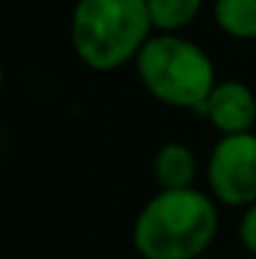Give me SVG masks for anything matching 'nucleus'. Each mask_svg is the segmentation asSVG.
<instances>
[{
	"label": "nucleus",
	"instance_id": "nucleus-6",
	"mask_svg": "<svg viewBox=\"0 0 256 259\" xmlns=\"http://www.w3.org/2000/svg\"><path fill=\"white\" fill-rule=\"evenodd\" d=\"M151 171H155V182L160 190H185L193 188V182H196L198 163L187 144L168 141L155 152Z\"/></svg>",
	"mask_w": 256,
	"mask_h": 259
},
{
	"label": "nucleus",
	"instance_id": "nucleus-8",
	"mask_svg": "<svg viewBox=\"0 0 256 259\" xmlns=\"http://www.w3.org/2000/svg\"><path fill=\"white\" fill-rule=\"evenodd\" d=\"M204 0H146L151 28L160 33H179L198 17Z\"/></svg>",
	"mask_w": 256,
	"mask_h": 259
},
{
	"label": "nucleus",
	"instance_id": "nucleus-7",
	"mask_svg": "<svg viewBox=\"0 0 256 259\" xmlns=\"http://www.w3.org/2000/svg\"><path fill=\"white\" fill-rule=\"evenodd\" d=\"M215 25L231 39H256V0H215Z\"/></svg>",
	"mask_w": 256,
	"mask_h": 259
},
{
	"label": "nucleus",
	"instance_id": "nucleus-4",
	"mask_svg": "<svg viewBox=\"0 0 256 259\" xmlns=\"http://www.w3.org/2000/svg\"><path fill=\"white\" fill-rule=\"evenodd\" d=\"M207 185L218 204H256V135H221L207 160Z\"/></svg>",
	"mask_w": 256,
	"mask_h": 259
},
{
	"label": "nucleus",
	"instance_id": "nucleus-1",
	"mask_svg": "<svg viewBox=\"0 0 256 259\" xmlns=\"http://www.w3.org/2000/svg\"><path fill=\"white\" fill-rule=\"evenodd\" d=\"M218 201L196 188L157 190L132 224L143 259H198L218 234Z\"/></svg>",
	"mask_w": 256,
	"mask_h": 259
},
{
	"label": "nucleus",
	"instance_id": "nucleus-2",
	"mask_svg": "<svg viewBox=\"0 0 256 259\" xmlns=\"http://www.w3.org/2000/svg\"><path fill=\"white\" fill-rule=\"evenodd\" d=\"M146 0H77L69 20L72 50L94 72H116L151 39Z\"/></svg>",
	"mask_w": 256,
	"mask_h": 259
},
{
	"label": "nucleus",
	"instance_id": "nucleus-9",
	"mask_svg": "<svg viewBox=\"0 0 256 259\" xmlns=\"http://www.w3.org/2000/svg\"><path fill=\"white\" fill-rule=\"evenodd\" d=\"M237 237H240L242 248L251 256H256V204L245 207V212L240 218V226H237Z\"/></svg>",
	"mask_w": 256,
	"mask_h": 259
},
{
	"label": "nucleus",
	"instance_id": "nucleus-5",
	"mask_svg": "<svg viewBox=\"0 0 256 259\" xmlns=\"http://www.w3.org/2000/svg\"><path fill=\"white\" fill-rule=\"evenodd\" d=\"M201 116L221 135L253 133L256 124V94L242 80H218L207 97Z\"/></svg>",
	"mask_w": 256,
	"mask_h": 259
},
{
	"label": "nucleus",
	"instance_id": "nucleus-3",
	"mask_svg": "<svg viewBox=\"0 0 256 259\" xmlns=\"http://www.w3.org/2000/svg\"><path fill=\"white\" fill-rule=\"evenodd\" d=\"M135 72L149 97L193 113H201L218 83L212 58L179 33L151 36L135 58Z\"/></svg>",
	"mask_w": 256,
	"mask_h": 259
}]
</instances>
